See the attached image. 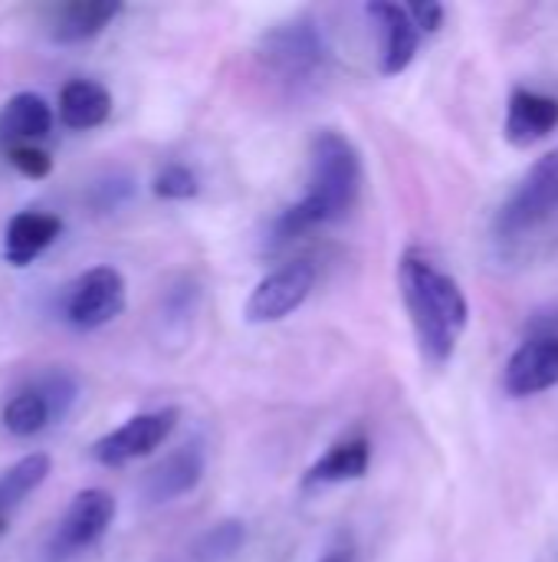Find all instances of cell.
<instances>
[{
    "label": "cell",
    "mask_w": 558,
    "mask_h": 562,
    "mask_svg": "<svg viewBox=\"0 0 558 562\" xmlns=\"http://www.w3.org/2000/svg\"><path fill=\"white\" fill-rule=\"evenodd\" d=\"M49 471H53L49 454H26L23 461H16L0 474V537L7 533L13 510L49 477Z\"/></svg>",
    "instance_id": "obj_19"
},
{
    "label": "cell",
    "mask_w": 558,
    "mask_h": 562,
    "mask_svg": "<svg viewBox=\"0 0 558 562\" xmlns=\"http://www.w3.org/2000/svg\"><path fill=\"white\" fill-rule=\"evenodd\" d=\"M112 520H115V497L109 491H102V487L79 491L72 497V504L66 507V514L59 517V524L43 550V560L69 562L82 557L109 533Z\"/></svg>",
    "instance_id": "obj_6"
},
{
    "label": "cell",
    "mask_w": 558,
    "mask_h": 562,
    "mask_svg": "<svg viewBox=\"0 0 558 562\" xmlns=\"http://www.w3.org/2000/svg\"><path fill=\"white\" fill-rule=\"evenodd\" d=\"M7 161H10L23 178H33V181H43V178H49V171H53V158H49L43 148H36V145L10 148V151H7Z\"/></svg>",
    "instance_id": "obj_22"
},
{
    "label": "cell",
    "mask_w": 558,
    "mask_h": 562,
    "mask_svg": "<svg viewBox=\"0 0 558 562\" xmlns=\"http://www.w3.org/2000/svg\"><path fill=\"white\" fill-rule=\"evenodd\" d=\"M362 184H365V168H362V155H358L355 142L335 128L316 132V138L309 145L306 194L270 224L266 250H280L289 240H296L316 227L349 217L362 198Z\"/></svg>",
    "instance_id": "obj_1"
},
{
    "label": "cell",
    "mask_w": 558,
    "mask_h": 562,
    "mask_svg": "<svg viewBox=\"0 0 558 562\" xmlns=\"http://www.w3.org/2000/svg\"><path fill=\"white\" fill-rule=\"evenodd\" d=\"M558 211V148L533 161L513 194L500 204L493 231L500 240H520Z\"/></svg>",
    "instance_id": "obj_4"
},
{
    "label": "cell",
    "mask_w": 558,
    "mask_h": 562,
    "mask_svg": "<svg viewBox=\"0 0 558 562\" xmlns=\"http://www.w3.org/2000/svg\"><path fill=\"white\" fill-rule=\"evenodd\" d=\"M59 122L72 132L99 128L112 115V92L95 79H72L59 89Z\"/></svg>",
    "instance_id": "obj_18"
},
{
    "label": "cell",
    "mask_w": 558,
    "mask_h": 562,
    "mask_svg": "<svg viewBox=\"0 0 558 562\" xmlns=\"http://www.w3.org/2000/svg\"><path fill=\"white\" fill-rule=\"evenodd\" d=\"M247 543V527L240 520H220L207 527L187 550L191 562H230Z\"/></svg>",
    "instance_id": "obj_20"
},
{
    "label": "cell",
    "mask_w": 558,
    "mask_h": 562,
    "mask_svg": "<svg viewBox=\"0 0 558 562\" xmlns=\"http://www.w3.org/2000/svg\"><path fill=\"white\" fill-rule=\"evenodd\" d=\"M178 408H158V412H141L135 418H128L125 425H118L115 431L102 435L92 445V458L102 468H125L138 458H148L151 451H158L178 428Z\"/></svg>",
    "instance_id": "obj_9"
},
{
    "label": "cell",
    "mask_w": 558,
    "mask_h": 562,
    "mask_svg": "<svg viewBox=\"0 0 558 562\" xmlns=\"http://www.w3.org/2000/svg\"><path fill=\"white\" fill-rule=\"evenodd\" d=\"M365 13L378 23L382 30V72L385 76H401L421 46V30L411 16L408 7L401 3H388V0H375L365 7Z\"/></svg>",
    "instance_id": "obj_11"
},
{
    "label": "cell",
    "mask_w": 558,
    "mask_h": 562,
    "mask_svg": "<svg viewBox=\"0 0 558 562\" xmlns=\"http://www.w3.org/2000/svg\"><path fill=\"white\" fill-rule=\"evenodd\" d=\"M122 310L125 277L115 267H89L62 293V319L79 333L109 326L115 316H122Z\"/></svg>",
    "instance_id": "obj_7"
},
{
    "label": "cell",
    "mask_w": 558,
    "mask_h": 562,
    "mask_svg": "<svg viewBox=\"0 0 558 562\" xmlns=\"http://www.w3.org/2000/svg\"><path fill=\"white\" fill-rule=\"evenodd\" d=\"M368 464H372V441L365 435H349V438L335 441L303 474V487L316 491V487H335V484L362 481L368 474Z\"/></svg>",
    "instance_id": "obj_14"
},
{
    "label": "cell",
    "mask_w": 558,
    "mask_h": 562,
    "mask_svg": "<svg viewBox=\"0 0 558 562\" xmlns=\"http://www.w3.org/2000/svg\"><path fill=\"white\" fill-rule=\"evenodd\" d=\"M260 59L283 82H306V79H312L326 66L329 43H326V36H322L316 20L293 16V20L276 23L273 30L263 33Z\"/></svg>",
    "instance_id": "obj_5"
},
{
    "label": "cell",
    "mask_w": 558,
    "mask_h": 562,
    "mask_svg": "<svg viewBox=\"0 0 558 562\" xmlns=\"http://www.w3.org/2000/svg\"><path fill=\"white\" fill-rule=\"evenodd\" d=\"M398 286L421 356L434 369H444L454 359L470 323L467 293L460 290L457 277H451L431 254L418 247L401 254Z\"/></svg>",
    "instance_id": "obj_2"
},
{
    "label": "cell",
    "mask_w": 558,
    "mask_h": 562,
    "mask_svg": "<svg viewBox=\"0 0 558 562\" xmlns=\"http://www.w3.org/2000/svg\"><path fill=\"white\" fill-rule=\"evenodd\" d=\"M558 385V333L529 336L503 369V392L510 398H533Z\"/></svg>",
    "instance_id": "obj_10"
},
{
    "label": "cell",
    "mask_w": 558,
    "mask_h": 562,
    "mask_svg": "<svg viewBox=\"0 0 558 562\" xmlns=\"http://www.w3.org/2000/svg\"><path fill=\"white\" fill-rule=\"evenodd\" d=\"M316 290V267L309 260H293L266 273L247 296L243 319L250 326H270L293 316Z\"/></svg>",
    "instance_id": "obj_8"
},
{
    "label": "cell",
    "mask_w": 558,
    "mask_h": 562,
    "mask_svg": "<svg viewBox=\"0 0 558 562\" xmlns=\"http://www.w3.org/2000/svg\"><path fill=\"white\" fill-rule=\"evenodd\" d=\"M408 10H411V16H414V23H418L421 33H434V30H441V23H444V7H441V3L424 0V3H411Z\"/></svg>",
    "instance_id": "obj_23"
},
{
    "label": "cell",
    "mask_w": 558,
    "mask_h": 562,
    "mask_svg": "<svg viewBox=\"0 0 558 562\" xmlns=\"http://www.w3.org/2000/svg\"><path fill=\"white\" fill-rule=\"evenodd\" d=\"M558 128V99L539 89H513L510 102H506V122H503V135L516 145V148H529L543 138H549Z\"/></svg>",
    "instance_id": "obj_12"
},
{
    "label": "cell",
    "mask_w": 558,
    "mask_h": 562,
    "mask_svg": "<svg viewBox=\"0 0 558 562\" xmlns=\"http://www.w3.org/2000/svg\"><path fill=\"white\" fill-rule=\"evenodd\" d=\"M122 13V3L115 0H76V3H59L49 16V36L62 46L86 43L99 36L115 16Z\"/></svg>",
    "instance_id": "obj_17"
},
{
    "label": "cell",
    "mask_w": 558,
    "mask_h": 562,
    "mask_svg": "<svg viewBox=\"0 0 558 562\" xmlns=\"http://www.w3.org/2000/svg\"><path fill=\"white\" fill-rule=\"evenodd\" d=\"M151 191H155V198H161V201H191V198L201 194V181H197V175H194L187 165L171 161V165H164V168L155 175Z\"/></svg>",
    "instance_id": "obj_21"
},
{
    "label": "cell",
    "mask_w": 558,
    "mask_h": 562,
    "mask_svg": "<svg viewBox=\"0 0 558 562\" xmlns=\"http://www.w3.org/2000/svg\"><path fill=\"white\" fill-rule=\"evenodd\" d=\"M62 234V217L46 211H23L7 221L3 231V257L10 267H30L53 240Z\"/></svg>",
    "instance_id": "obj_15"
},
{
    "label": "cell",
    "mask_w": 558,
    "mask_h": 562,
    "mask_svg": "<svg viewBox=\"0 0 558 562\" xmlns=\"http://www.w3.org/2000/svg\"><path fill=\"white\" fill-rule=\"evenodd\" d=\"M204 477V448L197 441L181 445L178 451H171L161 464H155L145 481H141V494L148 504H171L184 494H191Z\"/></svg>",
    "instance_id": "obj_13"
},
{
    "label": "cell",
    "mask_w": 558,
    "mask_h": 562,
    "mask_svg": "<svg viewBox=\"0 0 558 562\" xmlns=\"http://www.w3.org/2000/svg\"><path fill=\"white\" fill-rule=\"evenodd\" d=\"M79 398V379L66 369H53L30 385H23L16 395L7 398L0 422L13 438H36L49 425H56Z\"/></svg>",
    "instance_id": "obj_3"
},
{
    "label": "cell",
    "mask_w": 558,
    "mask_h": 562,
    "mask_svg": "<svg viewBox=\"0 0 558 562\" xmlns=\"http://www.w3.org/2000/svg\"><path fill=\"white\" fill-rule=\"evenodd\" d=\"M319 562H355V550H352V543H335L332 550L322 553Z\"/></svg>",
    "instance_id": "obj_24"
},
{
    "label": "cell",
    "mask_w": 558,
    "mask_h": 562,
    "mask_svg": "<svg viewBox=\"0 0 558 562\" xmlns=\"http://www.w3.org/2000/svg\"><path fill=\"white\" fill-rule=\"evenodd\" d=\"M49 128H53V109L36 92H16L0 109V148H3V155L10 148L36 145L39 138L49 135Z\"/></svg>",
    "instance_id": "obj_16"
}]
</instances>
